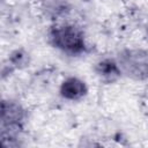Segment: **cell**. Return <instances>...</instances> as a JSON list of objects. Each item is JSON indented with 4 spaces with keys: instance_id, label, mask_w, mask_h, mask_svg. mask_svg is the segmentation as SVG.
Wrapping results in <instances>:
<instances>
[{
    "instance_id": "cell-1",
    "label": "cell",
    "mask_w": 148,
    "mask_h": 148,
    "mask_svg": "<svg viewBox=\"0 0 148 148\" xmlns=\"http://www.w3.org/2000/svg\"><path fill=\"white\" fill-rule=\"evenodd\" d=\"M49 42L64 53L76 56L86 51V39L82 30L74 24H58L50 29Z\"/></svg>"
},
{
    "instance_id": "cell-2",
    "label": "cell",
    "mask_w": 148,
    "mask_h": 148,
    "mask_svg": "<svg viewBox=\"0 0 148 148\" xmlns=\"http://www.w3.org/2000/svg\"><path fill=\"white\" fill-rule=\"evenodd\" d=\"M117 62L121 74L135 81L148 79V52L142 49H125L119 52Z\"/></svg>"
},
{
    "instance_id": "cell-3",
    "label": "cell",
    "mask_w": 148,
    "mask_h": 148,
    "mask_svg": "<svg viewBox=\"0 0 148 148\" xmlns=\"http://www.w3.org/2000/svg\"><path fill=\"white\" fill-rule=\"evenodd\" d=\"M88 92V87L84 81L79 77L69 76L65 79L59 88V94L67 101H79L83 98Z\"/></svg>"
},
{
    "instance_id": "cell-4",
    "label": "cell",
    "mask_w": 148,
    "mask_h": 148,
    "mask_svg": "<svg viewBox=\"0 0 148 148\" xmlns=\"http://www.w3.org/2000/svg\"><path fill=\"white\" fill-rule=\"evenodd\" d=\"M95 72L102 80L106 82H113L121 75L118 62L109 58L99 60L95 66Z\"/></svg>"
},
{
    "instance_id": "cell-5",
    "label": "cell",
    "mask_w": 148,
    "mask_h": 148,
    "mask_svg": "<svg viewBox=\"0 0 148 148\" xmlns=\"http://www.w3.org/2000/svg\"><path fill=\"white\" fill-rule=\"evenodd\" d=\"M10 61L14 66H20V65H24L27 62V54L23 53L22 51H15L12 57H10Z\"/></svg>"
}]
</instances>
